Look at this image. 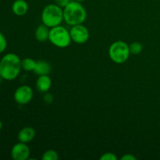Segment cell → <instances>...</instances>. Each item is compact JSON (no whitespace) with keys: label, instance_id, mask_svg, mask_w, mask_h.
I'll return each instance as SVG.
<instances>
[{"label":"cell","instance_id":"obj_1","mask_svg":"<svg viewBox=\"0 0 160 160\" xmlns=\"http://www.w3.org/2000/svg\"><path fill=\"white\" fill-rule=\"evenodd\" d=\"M21 60L15 53H7L0 60V78L6 81H13L20 74Z\"/></svg>","mask_w":160,"mask_h":160},{"label":"cell","instance_id":"obj_2","mask_svg":"<svg viewBox=\"0 0 160 160\" xmlns=\"http://www.w3.org/2000/svg\"><path fill=\"white\" fill-rule=\"evenodd\" d=\"M86 18V9L79 2L72 0L63 8V20L70 26L82 24Z\"/></svg>","mask_w":160,"mask_h":160},{"label":"cell","instance_id":"obj_3","mask_svg":"<svg viewBox=\"0 0 160 160\" xmlns=\"http://www.w3.org/2000/svg\"><path fill=\"white\" fill-rule=\"evenodd\" d=\"M63 20V9L56 3L48 5L42 10V23L49 28L60 25Z\"/></svg>","mask_w":160,"mask_h":160},{"label":"cell","instance_id":"obj_4","mask_svg":"<svg viewBox=\"0 0 160 160\" xmlns=\"http://www.w3.org/2000/svg\"><path fill=\"white\" fill-rule=\"evenodd\" d=\"M131 55L130 47L123 41L114 42L109 46V56L111 60L117 64L124 63Z\"/></svg>","mask_w":160,"mask_h":160},{"label":"cell","instance_id":"obj_5","mask_svg":"<svg viewBox=\"0 0 160 160\" xmlns=\"http://www.w3.org/2000/svg\"><path fill=\"white\" fill-rule=\"evenodd\" d=\"M48 40L58 48H66L70 45L72 39L70 31H68L65 27L58 25L50 28Z\"/></svg>","mask_w":160,"mask_h":160},{"label":"cell","instance_id":"obj_6","mask_svg":"<svg viewBox=\"0 0 160 160\" xmlns=\"http://www.w3.org/2000/svg\"><path fill=\"white\" fill-rule=\"evenodd\" d=\"M70 34L72 41L80 45L86 43L88 41L90 36L88 29L83 24L71 26Z\"/></svg>","mask_w":160,"mask_h":160},{"label":"cell","instance_id":"obj_7","mask_svg":"<svg viewBox=\"0 0 160 160\" xmlns=\"http://www.w3.org/2000/svg\"><path fill=\"white\" fill-rule=\"evenodd\" d=\"M34 92L28 85H22L14 92V100L20 105H26L32 100Z\"/></svg>","mask_w":160,"mask_h":160},{"label":"cell","instance_id":"obj_8","mask_svg":"<svg viewBox=\"0 0 160 160\" xmlns=\"http://www.w3.org/2000/svg\"><path fill=\"white\" fill-rule=\"evenodd\" d=\"M31 155V149L26 143L18 142L12 146L11 157L14 160H27Z\"/></svg>","mask_w":160,"mask_h":160},{"label":"cell","instance_id":"obj_9","mask_svg":"<svg viewBox=\"0 0 160 160\" xmlns=\"http://www.w3.org/2000/svg\"><path fill=\"white\" fill-rule=\"evenodd\" d=\"M35 134L36 131L34 128L31 127H26L19 131L17 138H18L19 142L28 144L34 138Z\"/></svg>","mask_w":160,"mask_h":160},{"label":"cell","instance_id":"obj_10","mask_svg":"<svg viewBox=\"0 0 160 160\" xmlns=\"http://www.w3.org/2000/svg\"><path fill=\"white\" fill-rule=\"evenodd\" d=\"M52 80L48 75H42L38 76V78L36 81V87L37 89L42 93H45L48 92L51 88Z\"/></svg>","mask_w":160,"mask_h":160},{"label":"cell","instance_id":"obj_11","mask_svg":"<svg viewBox=\"0 0 160 160\" xmlns=\"http://www.w3.org/2000/svg\"><path fill=\"white\" fill-rule=\"evenodd\" d=\"M12 11L15 15L22 17L28 11V4L25 0H16L12 5Z\"/></svg>","mask_w":160,"mask_h":160},{"label":"cell","instance_id":"obj_12","mask_svg":"<svg viewBox=\"0 0 160 160\" xmlns=\"http://www.w3.org/2000/svg\"><path fill=\"white\" fill-rule=\"evenodd\" d=\"M49 31L50 28L47 27L46 25L43 24L39 25L35 30L34 32V37L37 39L38 42H45L47 40H48V37H49Z\"/></svg>","mask_w":160,"mask_h":160},{"label":"cell","instance_id":"obj_13","mask_svg":"<svg viewBox=\"0 0 160 160\" xmlns=\"http://www.w3.org/2000/svg\"><path fill=\"white\" fill-rule=\"evenodd\" d=\"M50 71H51V66L48 62L44 60H38L36 62L35 68L33 72L36 75L42 76V75H48Z\"/></svg>","mask_w":160,"mask_h":160},{"label":"cell","instance_id":"obj_14","mask_svg":"<svg viewBox=\"0 0 160 160\" xmlns=\"http://www.w3.org/2000/svg\"><path fill=\"white\" fill-rule=\"evenodd\" d=\"M36 62H37L31 58H25L21 60V67L26 71H34Z\"/></svg>","mask_w":160,"mask_h":160},{"label":"cell","instance_id":"obj_15","mask_svg":"<svg viewBox=\"0 0 160 160\" xmlns=\"http://www.w3.org/2000/svg\"><path fill=\"white\" fill-rule=\"evenodd\" d=\"M42 160H58L59 159V154L56 151L52 149L47 150L43 153L42 156Z\"/></svg>","mask_w":160,"mask_h":160},{"label":"cell","instance_id":"obj_16","mask_svg":"<svg viewBox=\"0 0 160 160\" xmlns=\"http://www.w3.org/2000/svg\"><path fill=\"white\" fill-rule=\"evenodd\" d=\"M130 47V52H131V54L133 55H138L140 54L142 52V49H143V47H142V45L140 43V42H134L133 43H131V45H129Z\"/></svg>","mask_w":160,"mask_h":160},{"label":"cell","instance_id":"obj_17","mask_svg":"<svg viewBox=\"0 0 160 160\" xmlns=\"http://www.w3.org/2000/svg\"><path fill=\"white\" fill-rule=\"evenodd\" d=\"M7 47V41L2 33L0 32V53H2Z\"/></svg>","mask_w":160,"mask_h":160},{"label":"cell","instance_id":"obj_18","mask_svg":"<svg viewBox=\"0 0 160 160\" xmlns=\"http://www.w3.org/2000/svg\"><path fill=\"white\" fill-rule=\"evenodd\" d=\"M100 159L101 160H117V157L114 153L106 152V153H104V154L100 157Z\"/></svg>","mask_w":160,"mask_h":160},{"label":"cell","instance_id":"obj_19","mask_svg":"<svg viewBox=\"0 0 160 160\" xmlns=\"http://www.w3.org/2000/svg\"><path fill=\"white\" fill-rule=\"evenodd\" d=\"M71 0H55V2L56 5H58L59 6H60L61 8H64L67 6L70 2Z\"/></svg>","mask_w":160,"mask_h":160},{"label":"cell","instance_id":"obj_20","mask_svg":"<svg viewBox=\"0 0 160 160\" xmlns=\"http://www.w3.org/2000/svg\"><path fill=\"white\" fill-rule=\"evenodd\" d=\"M137 158L131 154H126L120 158V160H136Z\"/></svg>","mask_w":160,"mask_h":160},{"label":"cell","instance_id":"obj_21","mask_svg":"<svg viewBox=\"0 0 160 160\" xmlns=\"http://www.w3.org/2000/svg\"><path fill=\"white\" fill-rule=\"evenodd\" d=\"M44 100L45 101V102H47L48 104H50V103L53 101V96L50 93H47L46 95H45V97H44Z\"/></svg>","mask_w":160,"mask_h":160},{"label":"cell","instance_id":"obj_22","mask_svg":"<svg viewBox=\"0 0 160 160\" xmlns=\"http://www.w3.org/2000/svg\"><path fill=\"white\" fill-rule=\"evenodd\" d=\"M2 128V123L1 120H0V131H1Z\"/></svg>","mask_w":160,"mask_h":160},{"label":"cell","instance_id":"obj_23","mask_svg":"<svg viewBox=\"0 0 160 160\" xmlns=\"http://www.w3.org/2000/svg\"><path fill=\"white\" fill-rule=\"evenodd\" d=\"M75 1H77V2H82L85 1V0H75Z\"/></svg>","mask_w":160,"mask_h":160}]
</instances>
